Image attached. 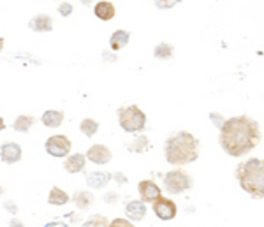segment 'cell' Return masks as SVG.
Segmentation results:
<instances>
[{
  "label": "cell",
  "mask_w": 264,
  "mask_h": 227,
  "mask_svg": "<svg viewBox=\"0 0 264 227\" xmlns=\"http://www.w3.org/2000/svg\"><path fill=\"white\" fill-rule=\"evenodd\" d=\"M4 192V189H2V187H0V194H2Z\"/></svg>",
  "instance_id": "obj_36"
},
{
  "label": "cell",
  "mask_w": 264,
  "mask_h": 227,
  "mask_svg": "<svg viewBox=\"0 0 264 227\" xmlns=\"http://www.w3.org/2000/svg\"><path fill=\"white\" fill-rule=\"evenodd\" d=\"M58 13H60V16H63V18L71 16V14H73V6H71V2H62V4H60Z\"/></svg>",
  "instance_id": "obj_25"
},
{
  "label": "cell",
  "mask_w": 264,
  "mask_h": 227,
  "mask_svg": "<svg viewBox=\"0 0 264 227\" xmlns=\"http://www.w3.org/2000/svg\"><path fill=\"white\" fill-rule=\"evenodd\" d=\"M4 206H6L7 210H11V213H16V211H18V206H14V204L11 203V201H7V203L4 204Z\"/></svg>",
  "instance_id": "obj_30"
},
{
  "label": "cell",
  "mask_w": 264,
  "mask_h": 227,
  "mask_svg": "<svg viewBox=\"0 0 264 227\" xmlns=\"http://www.w3.org/2000/svg\"><path fill=\"white\" fill-rule=\"evenodd\" d=\"M178 2H180V0H155V6L159 7V9H171V7H174Z\"/></svg>",
  "instance_id": "obj_26"
},
{
  "label": "cell",
  "mask_w": 264,
  "mask_h": 227,
  "mask_svg": "<svg viewBox=\"0 0 264 227\" xmlns=\"http://www.w3.org/2000/svg\"><path fill=\"white\" fill-rule=\"evenodd\" d=\"M81 227H109V220L104 215H92L83 222Z\"/></svg>",
  "instance_id": "obj_23"
},
{
  "label": "cell",
  "mask_w": 264,
  "mask_h": 227,
  "mask_svg": "<svg viewBox=\"0 0 264 227\" xmlns=\"http://www.w3.org/2000/svg\"><path fill=\"white\" fill-rule=\"evenodd\" d=\"M21 159V146L18 143H4L0 146V161L6 164H14Z\"/></svg>",
  "instance_id": "obj_10"
},
{
  "label": "cell",
  "mask_w": 264,
  "mask_h": 227,
  "mask_svg": "<svg viewBox=\"0 0 264 227\" xmlns=\"http://www.w3.org/2000/svg\"><path fill=\"white\" fill-rule=\"evenodd\" d=\"M80 129L87 137H92V136H95V132L99 130V123L92 118H85L83 122L80 123Z\"/></svg>",
  "instance_id": "obj_22"
},
{
  "label": "cell",
  "mask_w": 264,
  "mask_h": 227,
  "mask_svg": "<svg viewBox=\"0 0 264 227\" xmlns=\"http://www.w3.org/2000/svg\"><path fill=\"white\" fill-rule=\"evenodd\" d=\"M113 154L111 150H109L108 146H104V144H94V146L88 148L87 152V159L90 162H94V164H108L109 161H111Z\"/></svg>",
  "instance_id": "obj_9"
},
{
  "label": "cell",
  "mask_w": 264,
  "mask_h": 227,
  "mask_svg": "<svg viewBox=\"0 0 264 227\" xmlns=\"http://www.w3.org/2000/svg\"><path fill=\"white\" fill-rule=\"evenodd\" d=\"M164 154H166V161L171 166L192 164L199 157V141L187 130H180L166 141Z\"/></svg>",
  "instance_id": "obj_2"
},
{
  "label": "cell",
  "mask_w": 264,
  "mask_h": 227,
  "mask_svg": "<svg viewBox=\"0 0 264 227\" xmlns=\"http://www.w3.org/2000/svg\"><path fill=\"white\" fill-rule=\"evenodd\" d=\"M113 178H115L116 182H120V183H125L127 182V178L123 175H113Z\"/></svg>",
  "instance_id": "obj_31"
},
{
  "label": "cell",
  "mask_w": 264,
  "mask_h": 227,
  "mask_svg": "<svg viewBox=\"0 0 264 227\" xmlns=\"http://www.w3.org/2000/svg\"><path fill=\"white\" fill-rule=\"evenodd\" d=\"M125 215L129 220L139 222L146 217V204L143 201H130L125 206Z\"/></svg>",
  "instance_id": "obj_11"
},
{
  "label": "cell",
  "mask_w": 264,
  "mask_h": 227,
  "mask_svg": "<svg viewBox=\"0 0 264 227\" xmlns=\"http://www.w3.org/2000/svg\"><path fill=\"white\" fill-rule=\"evenodd\" d=\"M118 123L125 132H143L146 127V115L138 106L118 109Z\"/></svg>",
  "instance_id": "obj_4"
},
{
  "label": "cell",
  "mask_w": 264,
  "mask_h": 227,
  "mask_svg": "<svg viewBox=\"0 0 264 227\" xmlns=\"http://www.w3.org/2000/svg\"><path fill=\"white\" fill-rule=\"evenodd\" d=\"M44 227H69V225L63 224V222H60V220H53V222H48Z\"/></svg>",
  "instance_id": "obj_29"
},
{
  "label": "cell",
  "mask_w": 264,
  "mask_h": 227,
  "mask_svg": "<svg viewBox=\"0 0 264 227\" xmlns=\"http://www.w3.org/2000/svg\"><path fill=\"white\" fill-rule=\"evenodd\" d=\"M220 146L231 157H243L250 154L261 141L259 123L250 116H233L220 127Z\"/></svg>",
  "instance_id": "obj_1"
},
{
  "label": "cell",
  "mask_w": 264,
  "mask_h": 227,
  "mask_svg": "<svg viewBox=\"0 0 264 227\" xmlns=\"http://www.w3.org/2000/svg\"><path fill=\"white\" fill-rule=\"evenodd\" d=\"M164 187L169 194H181L185 190H188L192 187V178L185 171H169L167 175L162 176Z\"/></svg>",
  "instance_id": "obj_5"
},
{
  "label": "cell",
  "mask_w": 264,
  "mask_h": 227,
  "mask_svg": "<svg viewBox=\"0 0 264 227\" xmlns=\"http://www.w3.org/2000/svg\"><path fill=\"white\" fill-rule=\"evenodd\" d=\"M71 197L67 196V192H63L62 189H58V187H53L51 190H49V196H48V203L53 204V206H63V204L69 203Z\"/></svg>",
  "instance_id": "obj_18"
},
{
  "label": "cell",
  "mask_w": 264,
  "mask_h": 227,
  "mask_svg": "<svg viewBox=\"0 0 264 227\" xmlns=\"http://www.w3.org/2000/svg\"><path fill=\"white\" fill-rule=\"evenodd\" d=\"M73 201L80 210H90V206L94 204V196L90 192H85V190H78L74 194Z\"/></svg>",
  "instance_id": "obj_19"
},
{
  "label": "cell",
  "mask_w": 264,
  "mask_h": 227,
  "mask_svg": "<svg viewBox=\"0 0 264 227\" xmlns=\"http://www.w3.org/2000/svg\"><path fill=\"white\" fill-rule=\"evenodd\" d=\"M6 129V122H4V118H0V132Z\"/></svg>",
  "instance_id": "obj_33"
},
{
  "label": "cell",
  "mask_w": 264,
  "mask_h": 227,
  "mask_svg": "<svg viewBox=\"0 0 264 227\" xmlns=\"http://www.w3.org/2000/svg\"><path fill=\"white\" fill-rule=\"evenodd\" d=\"M236 180L241 189L254 199L264 197V159H248L236 168Z\"/></svg>",
  "instance_id": "obj_3"
},
{
  "label": "cell",
  "mask_w": 264,
  "mask_h": 227,
  "mask_svg": "<svg viewBox=\"0 0 264 227\" xmlns=\"http://www.w3.org/2000/svg\"><path fill=\"white\" fill-rule=\"evenodd\" d=\"M81 2H83V4H85V6H90V4H92V2H94V0H81Z\"/></svg>",
  "instance_id": "obj_34"
},
{
  "label": "cell",
  "mask_w": 264,
  "mask_h": 227,
  "mask_svg": "<svg viewBox=\"0 0 264 227\" xmlns=\"http://www.w3.org/2000/svg\"><path fill=\"white\" fill-rule=\"evenodd\" d=\"M71 146H73V143H71L69 137L63 136V134H56V136L48 137L44 143V150L48 152V155L56 159L67 157L71 152Z\"/></svg>",
  "instance_id": "obj_6"
},
{
  "label": "cell",
  "mask_w": 264,
  "mask_h": 227,
  "mask_svg": "<svg viewBox=\"0 0 264 227\" xmlns=\"http://www.w3.org/2000/svg\"><path fill=\"white\" fill-rule=\"evenodd\" d=\"M150 148V141L146 136H138L134 141L127 146V150L136 152V154H141V152H146Z\"/></svg>",
  "instance_id": "obj_21"
},
{
  "label": "cell",
  "mask_w": 264,
  "mask_h": 227,
  "mask_svg": "<svg viewBox=\"0 0 264 227\" xmlns=\"http://www.w3.org/2000/svg\"><path fill=\"white\" fill-rule=\"evenodd\" d=\"M173 46L167 44V42H160L159 46L155 48V51H153V55H155V58H160V60H166V58H171L173 56Z\"/></svg>",
  "instance_id": "obj_24"
},
{
  "label": "cell",
  "mask_w": 264,
  "mask_h": 227,
  "mask_svg": "<svg viewBox=\"0 0 264 227\" xmlns=\"http://www.w3.org/2000/svg\"><path fill=\"white\" fill-rule=\"evenodd\" d=\"M129 39H130V32L116 30V32H113V35L109 37V46H111V49L118 51V49L125 48V46L129 44Z\"/></svg>",
  "instance_id": "obj_16"
},
{
  "label": "cell",
  "mask_w": 264,
  "mask_h": 227,
  "mask_svg": "<svg viewBox=\"0 0 264 227\" xmlns=\"http://www.w3.org/2000/svg\"><path fill=\"white\" fill-rule=\"evenodd\" d=\"M85 162H87V157H85L83 154H74V155H71V157L65 159V162H63V169H65L67 173H71V175H76V173H80L85 169Z\"/></svg>",
  "instance_id": "obj_14"
},
{
  "label": "cell",
  "mask_w": 264,
  "mask_h": 227,
  "mask_svg": "<svg viewBox=\"0 0 264 227\" xmlns=\"http://www.w3.org/2000/svg\"><path fill=\"white\" fill-rule=\"evenodd\" d=\"M28 27L34 32H51L53 30V20L48 14H37L28 21Z\"/></svg>",
  "instance_id": "obj_13"
},
{
  "label": "cell",
  "mask_w": 264,
  "mask_h": 227,
  "mask_svg": "<svg viewBox=\"0 0 264 227\" xmlns=\"http://www.w3.org/2000/svg\"><path fill=\"white\" fill-rule=\"evenodd\" d=\"M210 120H212V122L215 123V125L219 127V129L224 125V122H226V120H224L222 116L219 115V113H210Z\"/></svg>",
  "instance_id": "obj_28"
},
{
  "label": "cell",
  "mask_w": 264,
  "mask_h": 227,
  "mask_svg": "<svg viewBox=\"0 0 264 227\" xmlns=\"http://www.w3.org/2000/svg\"><path fill=\"white\" fill-rule=\"evenodd\" d=\"M109 227H134V225L127 218H115L113 222H109Z\"/></svg>",
  "instance_id": "obj_27"
},
{
  "label": "cell",
  "mask_w": 264,
  "mask_h": 227,
  "mask_svg": "<svg viewBox=\"0 0 264 227\" xmlns=\"http://www.w3.org/2000/svg\"><path fill=\"white\" fill-rule=\"evenodd\" d=\"M62 122H63V113L56 111V109H48V111L42 115V123H44L46 127H51V129L60 127Z\"/></svg>",
  "instance_id": "obj_17"
},
{
  "label": "cell",
  "mask_w": 264,
  "mask_h": 227,
  "mask_svg": "<svg viewBox=\"0 0 264 227\" xmlns=\"http://www.w3.org/2000/svg\"><path fill=\"white\" fill-rule=\"evenodd\" d=\"M2 48H4V39L0 37V51H2Z\"/></svg>",
  "instance_id": "obj_35"
},
{
  "label": "cell",
  "mask_w": 264,
  "mask_h": 227,
  "mask_svg": "<svg viewBox=\"0 0 264 227\" xmlns=\"http://www.w3.org/2000/svg\"><path fill=\"white\" fill-rule=\"evenodd\" d=\"M109 180H113L111 173H104V171H94L87 175V185L92 189H102V187L108 185Z\"/></svg>",
  "instance_id": "obj_12"
},
{
  "label": "cell",
  "mask_w": 264,
  "mask_h": 227,
  "mask_svg": "<svg viewBox=\"0 0 264 227\" xmlns=\"http://www.w3.org/2000/svg\"><path fill=\"white\" fill-rule=\"evenodd\" d=\"M94 13H95V16H97L99 20L109 21V20H113V18H115L116 11H115V6H113L111 2H108V0H102V2L95 4Z\"/></svg>",
  "instance_id": "obj_15"
},
{
  "label": "cell",
  "mask_w": 264,
  "mask_h": 227,
  "mask_svg": "<svg viewBox=\"0 0 264 227\" xmlns=\"http://www.w3.org/2000/svg\"><path fill=\"white\" fill-rule=\"evenodd\" d=\"M34 116L30 115H20L16 120L13 122V129L18 130V132H28V130L32 129V125H34Z\"/></svg>",
  "instance_id": "obj_20"
},
{
  "label": "cell",
  "mask_w": 264,
  "mask_h": 227,
  "mask_svg": "<svg viewBox=\"0 0 264 227\" xmlns=\"http://www.w3.org/2000/svg\"><path fill=\"white\" fill-rule=\"evenodd\" d=\"M138 192L139 196H141L143 203H153V201L162 196V194H160V187L157 185L153 180H143V182H139Z\"/></svg>",
  "instance_id": "obj_8"
},
{
  "label": "cell",
  "mask_w": 264,
  "mask_h": 227,
  "mask_svg": "<svg viewBox=\"0 0 264 227\" xmlns=\"http://www.w3.org/2000/svg\"><path fill=\"white\" fill-rule=\"evenodd\" d=\"M9 225H11V227H23V224H21V222L18 220V218H13V220L9 222Z\"/></svg>",
  "instance_id": "obj_32"
},
{
  "label": "cell",
  "mask_w": 264,
  "mask_h": 227,
  "mask_svg": "<svg viewBox=\"0 0 264 227\" xmlns=\"http://www.w3.org/2000/svg\"><path fill=\"white\" fill-rule=\"evenodd\" d=\"M153 211H155V215L160 220H173L178 213V208L173 199H167V197L160 196L159 199L153 201Z\"/></svg>",
  "instance_id": "obj_7"
}]
</instances>
